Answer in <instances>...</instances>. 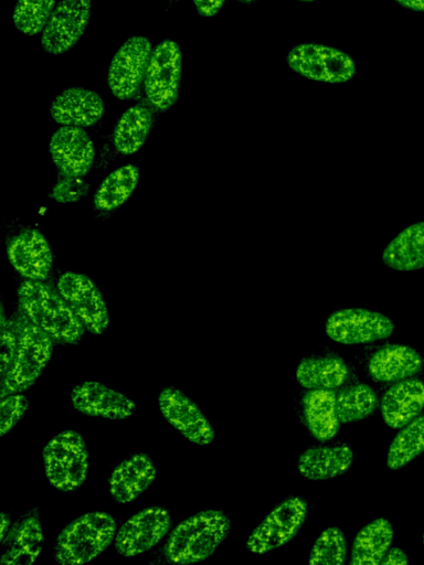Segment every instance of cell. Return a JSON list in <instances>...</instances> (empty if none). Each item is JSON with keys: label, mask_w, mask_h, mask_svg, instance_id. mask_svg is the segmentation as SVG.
Instances as JSON below:
<instances>
[{"label": "cell", "mask_w": 424, "mask_h": 565, "mask_svg": "<svg viewBox=\"0 0 424 565\" xmlns=\"http://www.w3.org/2000/svg\"><path fill=\"white\" fill-rule=\"evenodd\" d=\"M20 309L55 342L76 343L85 327L61 294L39 280H24L17 291Z\"/></svg>", "instance_id": "6da1fadb"}, {"label": "cell", "mask_w": 424, "mask_h": 565, "mask_svg": "<svg viewBox=\"0 0 424 565\" xmlns=\"http://www.w3.org/2000/svg\"><path fill=\"white\" fill-rule=\"evenodd\" d=\"M230 530L231 520L223 511H200L172 530L163 548L165 557L179 564L203 561L223 543Z\"/></svg>", "instance_id": "7a4b0ae2"}, {"label": "cell", "mask_w": 424, "mask_h": 565, "mask_svg": "<svg viewBox=\"0 0 424 565\" xmlns=\"http://www.w3.org/2000/svg\"><path fill=\"white\" fill-rule=\"evenodd\" d=\"M10 319L17 334V348L11 367L1 377V397L29 388L47 364L53 348V339L21 309Z\"/></svg>", "instance_id": "3957f363"}, {"label": "cell", "mask_w": 424, "mask_h": 565, "mask_svg": "<svg viewBox=\"0 0 424 565\" xmlns=\"http://www.w3.org/2000/svg\"><path fill=\"white\" fill-rule=\"evenodd\" d=\"M116 522L106 512L85 513L59 534L54 559L63 565L83 564L100 555L113 542Z\"/></svg>", "instance_id": "277c9868"}, {"label": "cell", "mask_w": 424, "mask_h": 565, "mask_svg": "<svg viewBox=\"0 0 424 565\" xmlns=\"http://www.w3.org/2000/svg\"><path fill=\"white\" fill-rule=\"evenodd\" d=\"M50 483L63 492L78 489L88 473V451L82 435L64 430L47 441L42 451Z\"/></svg>", "instance_id": "5b68a950"}, {"label": "cell", "mask_w": 424, "mask_h": 565, "mask_svg": "<svg viewBox=\"0 0 424 565\" xmlns=\"http://www.w3.org/2000/svg\"><path fill=\"white\" fill-rule=\"evenodd\" d=\"M308 514V504L300 497H288L274 507L254 527L246 547L264 554L288 543L300 530Z\"/></svg>", "instance_id": "8992f818"}, {"label": "cell", "mask_w": 424, "mask_h": 565, "mask_svg": "<svg viewBox=\"0 0 424 565\" xmlns=\"http://www.w3.org/2000/svg\"><path fill=\"white\" fill-rule=\"evenodd\" d=\"M289 67L301 76L325 83H344L353 77L356 65L344 52L315 43L295 46L287 56Z\"/></svg>", "instance_id": "52a82bcc"}, {"label": "cell", "mask_w": 424, "mask_h": 565, "mask_svg": "<svg viewBox=\"0 0 424 565\" xmlns=\"http://www.w3.org/2000/svg\"><path fill=\"white\" fill-rule=\"evenodd\" d=\"M394 331L392 320L365 308H343L332 312L326 320L325 332L341 344L370 343L389 338Z\"/></svg>", "instance_id": "ba28073f"}, {"label": "cell", "mask_w": 424, "mask_h": 565, "mask_svg": "<svg viewBox=\"0 0 424 565\" xmlns=\"http://www.w3.org/2000/svg\"><path fill=\"white\" fill-rule=\"evenodd\" d=\"M181 52L172 40L161 41L151 52L145 76L148 100L158 109L170 108L179 95Z\"/></svg>", "instance_id": "9c48e42d"}, {"label": "cell", "mask_w": 424, "mask_h": 565, "mask_svg": "<svg viewBox=\"0 0 424 565\" xmlns=\"http://www.w3.org/2000/svg\"><path fill=\"white\" fill-rule=\"evenodd\" d=\"M57 291L94 334H102L109 324V315L100 290L84 274L66 271L57 280Z\"/></svg>", "instance_id": "30bf717a"}, {"label": "cell", "mask_w": 424, "mask_h": 565, "mask_svg": "<svg viewBox=\"0 0 424 565\" xmlns=\"http://www.w3.org/2000/svg\"><path fill=\"white\" fill-rule=\"evenodd\" d=\"M151 44L147 38H129L117 50L108 70V86L112 94L119 99L134 97L145 81Z\"/></svg>", "instance_id": "8fae6325"}, {"label": "cell", "mask_w": 424, "mask_h": 565, "mask_svg": "<svg viewBox=\"0 0 424 565\" xmlns=\"http://www.w3.org/2000/svg\"><path fill=\"white\" fill-rule=\"evenodd\" d=\"M171 516L162 507L146 508L121 524L115 548L124 557L145 553L158 544L171 527Z\"/></svg>", "instance_id": "7c38bea8"}, {"label": "cell", "mask_w": 424, "mask_h": 565, "mask_svg": "<svg viewBox=\"0 0 424 565\" xmlns=\"http://www.w3.org/2000/svg\"><path fill=\"white\" fill-rule=\"evenodd\" d=\"M91 13V0L60 1L43 29L42 49L55 55L70 50L83 35Z\"/></svg>", "instance_id": "4fadbf2b"}, {"label": "cell", "mask_w": 424, "mask_h": 565, "mask_svg": "<svg viewBox=\"0 0 424 565\" xmlns=\"http://www.w3.org/2000/svg\"><path fill=\"white\" fill-rule=\"evenodd\" d=\"M162 416L189 441L208 446L214 439V429L209 419L186 393L167 386L158 395Z\"/></svg>", "instance_id": "5bb4252c"}, {"label": "cell", "mask_w": 424, "mask_h": 565, "mask_svg": "<svg viewBox=\"0 0 424 565\" xmlns=\"http://www.w3.org/2000/svg\"><path fill=\"white\" fill-rule=\"evenodd\" d=\"M51 159L61 174L84 177L92 168L95 149L82 127L61 126L49 143Z\"/></svg>", "instance_id": "9a60e30c"}, {"label": "cell", "mask_w": 424, "mask_h": 565, "mask_svg": "<svg viewBox=\"0 0 424 565\" xmlns=\"http://www.w3.org/2000/svg\"><path fill=\"white\" fill-rule=\"evenodd\" d=\"M73 407L87 416L120 420L130 417L137 406L123 393L98 382H84L71 393Z\"/></svg>", "instance_id": "2e32d148"}, {"label": "cell", "mask_w": 424, "mask_h": 565, "mask_svg": "<svg viewBox=\"0 0 424 565\" xmlns=\"http://www.w3.org/2000/svg\"><path fill=\"white\" fill-rule=\"evenodd\" d=\"M13 268L29 280L43 281L53 264L51 247L36 230H25L15 235L7 249Z\"/></svg>", "instance_id": "e0dca14e"}, {"label": "cell", "mask_w": 424, "mask_h": 565, "mask_svg": "<svg viewBox=\"0 0 424 565\" xmlns=\"http://www.w3.org/2000/svg\"><path fill=\"white\" fill-rule=\"evenodd\" d=\"M44 543L41 520L36 510L28 512L15 522L1 541L3 565H25L34 563Z\"/></svg>", "instance_id": "ac0fdd59"}, {"label": "cell", "mask_w": 424, "mask_h": 565, "mask_svg": "<svg viewBox=\"0 0 424 565\" xmlns=\"http://www.w3.org/2000/svg\"><path fill=\"white\" fill-rule=\"evenodd\" d=\"M50 114L62 126L88 127L102 118L104 102L91 89L68 87L53 99Z\"/></svg>", "instance_id": "d6986e66"}, {"label": "cell", "mask_w": 424, "mask_h": 565, "mask_svg": "<svg viewBox=\"0 0 424 565\" xmlns=\"http://www.w3.org/2000/svg\"><path fill=\"white\" fill-rule=\"evenodd\" d=\"M424 361L413 348L404 344H385L370 358L368 371L378 382H399L417 374Z\"/></svg>", "instance_id": "ffe728a7"}, {"label": "cell", "mask_w": 424, "mask_h": 565, "mask_svg": "<svg viewBox=\"0 0 424 565\" xmlns=\"http://www.w3.org/2000/svg\"><path fill=\"white\" fill-rule=\"evenodd\" d=\"M156 478V467L146 454H136L121 461L109 477V493L119 503L135 500Z\"/></svg>", "instance_id": "44dd1931"}, {"label": "cell", "mask_w": 424, "mask_h": 565, "mask_svg": "<svg viewBox=\"0 0 424 565\" xmlns=\"http://www.w3.org/2000/svg\"><path fill=\"white\" fill-rule=\"evenodd\" d=\"M424 407V383L405 379L392 385L381 399V414L391 428H402Z\"/></svg>", "instance_id": "7402d4cb"}, {"label": "cell", "mask_w": 424, "mask_h": 565, "mask_svg": "<svg viewBox=\"0 0 424 565\" xmlns=\"http://www.w3.org/2000/svg\"><path fill=\"white\" fill-rule=\"evenodd\" d=\"M352 462L353 452L347 445L314 446L299 455L297 469L304 478L318 481L344 473Z\"/></svg>", "instance_id": "603a6c76"}, {"label": "cell", "mask_w": 424, "mask_h": 565, "mask_svg": "<svg viewBox=\"0 0 424 565\" xmlns=\"http://www.w3.org/2000/svg\"><path fill=\"white\" fill-rule=\"evenodd\" d=\"M382 263L399 271L424 268V221L402 230L383 249Z\"/></svg>", "instance_id": "cb8c5ba5"}, {"label": "cell", "mask_w": 424, "mask_h": 565, "mask_svg": "<svg viewBox=\"0 0 424 565\" xmlns=\"http://www.w3.org/2000/svg\"><path fill=\"white\" fill-rule=\"evenodd\" d=\"M306 426L318 440L333 438L340 428L336 408V393L332 390H309L303 398Z\"/></svg>", "instance_id": "d4e9b609"}, {"label": "cell", "mask_w": 424, "mask_h": 565, "mask_svg": "<svg viewBox=\"0 0 424 565\" xmlns=\"http://www.w3.org/2000/svg\"><path fill=\"white\" fill-rule=\"evenodd\" d=\"M393 526L388 519L377 518L356 535L350 554V565H377L391 546Z\"/></svg>", "instance_id": "484cf974"}, {"label": "cell", "mask_w": 424, "mask_h": 565, "mask_svg": "<svg viewBox=\"0 0 424 565\" xmlns=\"http://www.w3.org/2000/svg\"><path fill=\"white\" fill-rule=\"evenodd\" d=\"M348 374L347 364L337 355L307 358L296 369L298 383L309 390H333L346 382Z\"/></svg>", "instance_id": "4316f807"}, {"label": "cell", "mask_w": 424, "mask_h": 565, "mask_svg": "<svg viewBox=\"0 0 424 565\" xmlns=\"http://www.w3.org/2000/svg\"><path fill=\"white\" fill-rule=\"evenodd\" d=\"M152 121V113L145 106L136 105L124 111L113 134L116 149L124 154L138 151L149 135Z\"/></svg>", "instance_id": "83f0119b"}, {"label": "cell", "mask_w": 424, "mask_h": 565, "mask_svg": "<svg viewBox=\"0 0 424 565\" xmlns=\"http://www.w3.org/2000/svg\"><path fill=\"white\" fill-rule=\"evenodd\" d=\"M138 179L139 170L132 164L119 167L108 173L94 195L96 209L110 211L121 205L135 190Z\"/></svg>", "instance_id": "f1b7e54d"}, {"label": "cell", "mask_w": 424, "mask_h": 565, "mask_svg": "<svg viewBox=\"0 0 424 565\" xmlns=\"http://www.w3.org/2000/svg\"><path fill=\"white\" fill-rule=\"evenodd\" d=\"M423 451L424 415H420L404 425L391 441L386 454V467L392 470L400 469Z\"/></svg>", "instance_id": "f546056e"}, {"label": "cell", "mask_w": 424, "mask_h": 565, "mask_svg": "<svg viewBox=\"0 0 424 565\" xmlns=\"http://www.w3.org/2000/svg\"><path fill=\"white\" fill-rule=\"evenodd\" d=\"M378 397L370 385L359 383L336 394V408L341 424L361 420L373 413Z\"/></svg>", "instance_id": "4dcf8cb0"}, {"label": "cell", "mask_w": 424, "mask_h": 565, "mask_svg": "<svg viewBox=\"0 0 424 565\" xmlns=\"http://www.w3.org/2000/svg\"><path fill=\"white\" fill-rule=\"evenodd\" d=\"M347 558V540L337 526L324 530L316 539L308 555L311 565H341Z\"/></svg>", "instance_id": "1f68e13d"}, {"label": "cell", "mask_w": 424, "mask_h": 565, "mask_svg": "<svg viewBox=\"0 0 424 565\" xmlns=\"http://www.w3.org/2000/svg\"><path fill=\"white\" fill-rule=\"evenodd\" d=\"M55 0H18L12 19L15 28L25 35L42 31L53 10Z\"/></svg>", "instance_id": "d6a6232c"}, {"label": "cell", "mask_w": 424, "mask_h": 565, "mask_svg": "<svg viewBox=\"0 0 424 565\" xmlns=\"http://www.w3.org/2000/svg\"><path fill=\"white\" fill-rule=\"evenodd\" d=\"M29 408V401L20 393L1 397L0 405V435L8 434L23 417Z\"/></svg>", "instance_id": "836d02e7"}, {"label": "cell", "mask_w": 424, "mask_h": 565, "mask_svg": "<svg viewBox=\"0 0 424 565\" xmlns=\"http://www.w3.org/2000/svg\"><path fill=\"white\" fill-rule=\"evenodd\" d=\"M86 191L87 184L82 177L62 174L53 188L52 196L61 203H66L78 200Z\"/></svg>", "instance_id": "e575fe53"}, {"label": "cell", "mask_w": 424, "mask_h": 565, "mask_svg": "<svg viewBox=\"0 0 424 565\" xmlns=\"http://www.w3.org/2000/svg\"><path fill=\"white\" fill-rule=\"evenodd\" d=\"M409 563L406 553L399 547H390L383 556L380 564L383 565H405Z\"/></svg>", "instance_id": "d590c367"}, {"label": "cell", "mask_w": 424, "mask_h": 565, "mask_svg": "<svg viewBox=\"0 0 424 565\" xmlns=\"http://www.w3.org/2000/svg\"><path fill=\"white\" fill-rule=\"evenodd\" d=\"M225 0H193L197 10L205 17H212L219 12Z\"/></svg>", "instance_id": "8d00e7d4"}, {"label": "cell", "mask_w": 424, "mask_h": 565, "mask_svg": "<svg viewBox=\"0 0 424 565\" xmlns=\"http://www.w3.org/2000/svg\"><path fill=\"white\" fill-rule=\"evenodd\" d=\"M401 6L416 11V12H424V0H395Z\"/></svg>", "instance_id": "74e56055"}, {"label": "cell", "mask_w": 424, "mask_h": 565, "mask_svg": "<svg viewBox=\"0 0 424 565\" xmlns=\"http://www.w3.org/2000/svg\"><path fill=\"white\" fill-rule=\"evenodd\" d=\"M10 530V515L7 512H1V541L6 537Z\"/></svg>", "instance_id": "f35d334b"}, {"label": "cell", "mask_w": 424, "mask_h": 565, "mask_svg": "<svg viewBox=\"0 0 424 565\" xmlns=\"http://www.w3.org/2000/svg\"><path fill=\"white\" fill-rule=\"evenodd\" d=\"M301 2H311L312 0H299Z\"/></svg>", "instance_id": "ab89813d"}, {"label": "cell", "mask_w": 424, "mask_h": 565, "mask_svg": "<svg viewBox=\"0 0 424 565\" xmlns=\"http://www.w3.org/2000/svg\"><path fill=\"white\" fill-rule=\"evenodd\" d=\"M243 2H251V1H254V0H241Z\"/></svg>", "instance_id": "60d3db41"}, {"label": "cell", "mask_w": 424, "mask_h": 565, "mask_svg": "<svg viewBox=\"0 0 424 565\" xmlns=\"http://www.w3.org/2000/svg\"><path fill=\"white\" fill-rule=\"evenodd\" d=\"M422 539H423V544H424V531H423V535H422Z\"/></svg>", "instance_id": "b9f144b4"}]
</instances>
